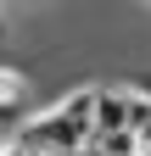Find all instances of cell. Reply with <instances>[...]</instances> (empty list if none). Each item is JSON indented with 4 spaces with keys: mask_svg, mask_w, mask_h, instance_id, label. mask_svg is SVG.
Instances as JSON below:
<instances>
[{
    "mask_svg": "<svg viewBox=\"0 0 151 156\" xmlns=\"http://www.w3.org/2000/svg\"><path fill=\"white\" fill-rule=\"evenodd\" d=\"M90 134H95V84H79L73 95H62V101H50L39 112H28L23 128H17V140H23L28 151L79 156L90 145Z\"/></svg>",
    "mask_w": 151,
    "mask_h": 156,
    "instance_id": "obj_1",
    "label": "cell"
},
{
    "mask_svg": "<svg viewBox=\"0 0 151 156\" xmlns=\"http://www.w3.org/2000/svg\"><path fill=\"white\" fill-rule=\"evenodd\" d=\"M28 84L34 78L23 67L0 62V123H17V117H28Z\"/></svg>",
    "mask_w": 151,
    "mask_h": 156,
    "instance_id": "obj_2",
    "label": "cell"
},
{
    "mask_svg": "<svg viewBox=\"0 0 151 156\" xmlns=\"http://www.w3.org/2000/svg\"><path fill=\"white\" fill-rule=\"evenodd\" d=\"M0 156H34V151H28V145H23V140H17V134H11V140L0 145Z\"/></svg>",
    "mask_w": 151,
    "mask_h": 156,
    "instance_id": "obj_3",
    "label": "cell"
},
{
    "mask_svg": "<svg viewBox=\"0 0 151 156\" xmlns=\"http://www.w3.org/2000/svg\"><path fill=\"white\" fill-rule=\"evenodd\" d=\"M6 140H11V123H0V145H6Z\"/></svg>",
    "mask_w": 151,
    "mask_h": 156,
    "instance_id": "obj_4",
    "label": "cell"
},
{
    "mask_svg": "<svg viewBox=\"0 0 151 156\" xmlns=\"http://www.w3.org/2000/svg\"><path fill=\"white\" fill-rule=\"evenodd\" d=\"M0 34H6V6H0Z\"/></svg>",
    "mask_w": 151,
    "mask_h": 156,
    "instance_id": "obj_5",
    "label": "cell"
}]
</instances>
